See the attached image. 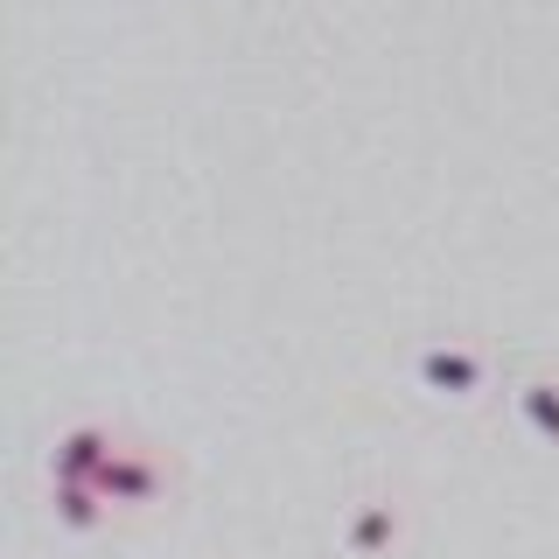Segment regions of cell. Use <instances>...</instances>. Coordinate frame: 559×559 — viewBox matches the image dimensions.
<instances>
[{
    "instance_id": "6da1fadb",
    "label": "cell",
    "mask_w": 559,
    "mask_h": 559,
    "mask_svg": "<svg viewBox=\"0 0 559 559\" xmlns=\"http://www.w3.org/2000/svg\"><path fill=\"white\" fill-rule=\"evenodd\" d=\"M119 448L127 441H119L105 419H78V427H63L57 448H49V483H98Z\"/></svg>"
},
{
    "instance_id": "7a4b0ae2",
    "label": "cell",
    "mask_w": 559,
    "mask_h": 559,
    "mask_svg": "<svg viewBox=\"0 0 559 559\" xmlns=\"http://www.w3.org/2000/svg\"><path fill=\"white\" fill-rule=\"evenodd\" d=\"M413 378L427 384L433 399H483L489 357H483V349H468V343H427L413 357Z\"/></svg>"
},
{
    "instance_id": "3957f363",
    "label": "cell",
    "mask_w": 559,
    "mask_h": 559,
    "mask_svg": "<svg viewBox=\"0 0 559 559\" xmlns=\"http://www.w3.org/2000/svg\"><path fill=\"white\" fill-rule=\"evenodd\" d=\"M98 483L119 511H154V503H168V462L154 448H119Z\"/></svg>"
},
{
    "instance_id": "277c9868",
    "label": "cell",
    "mask_w": 559,
    "mask_h": 559,
    "mask_svg": "<svg viewBox=\"0 0 559 559\" xmlns=\"http://www.w3.org/2000/svg\"><path fill=\"white\" fill-rule=\"evenodd\" d=\"M343 546L357 552V559H392L399 546H406V511H399L392 497H364V503H349V518H343Z\"/></svg>"
},
{
    "instance_id": "5b68a950",
    "label": "cell",
    "mask_w": 559,
    "mask_h": 559,
    "mask_svg": "<svg viewBox=\"0 0 559 559\" xmlns=\"http://www.w3.org/2000/svg\"><path fill=\"white\" fill-rule=\"evenodd\" d=\"M49 511H57L63 532L92 538V532H105V524L119 518V503L105 497V483H49Z\"/></svg>"
},
{
    "instance_id": "8992f818",
    "label": "cell",
    "mask_w": 559,
    "mask_h": 559,
    "mask_svg": "<svg viewBox=\"0 0 559 559\" xmlns=\"http://www.w3.org/2000/svg\"><path fill=\"white\" fill-rule=\"evenodd\" d=\"M518 419H524V433L532 441H546V448H559V378H518Z\"/></svg>"
}]
</instances>
